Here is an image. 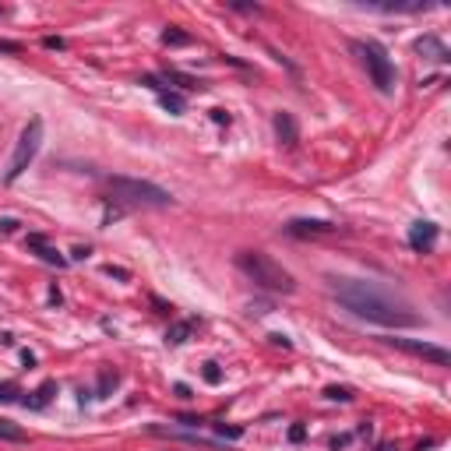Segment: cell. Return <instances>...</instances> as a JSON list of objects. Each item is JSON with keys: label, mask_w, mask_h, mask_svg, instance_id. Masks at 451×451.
I'll use <instances>...</instances> for the list:
<instances>
[{"label": "cell", "mask_w": 451, "mask_h": 451, "mask_svg": "<svg viewBox=\"0 0 451 451\" xmlns=\"http://www.w3.org/2000/svg\"><path fill=\"white\" fill-rule=\"evenodd\" d=\"M201 374H205V381H208V385H219V381H222L219 364H205V371H201Z\"/></svg>", "instance_id": "obj_18"}, {"label": "cell", "mask_w": 451, "mask_h": 451, "mask_svg": "<svg viewBox=\"0 0 451 451\" xmlns=\"http://www.w3.org/2000/svg\"><path fill=\"white\" fill-rule=\"evenodd\" d=\"M39 148H43V120L36 117V120H29V124H25V131H22V138H18V145H15L11 166H8V173H4L8 184H15V180L32 166V159L39 155Z\"/></svg>", "instance_id": "obj_5"}, {"label": "cell", "mask_w": 451, "mask_h": 451, "mask_svg": "<svg viewBox=\"0 0 451 451\" xmlns=\"http://www.w3.org/2000/svg\"><path fill=\"white\" fill-rule=\"evenodd\" d=\"M212 120H215V124H229V113H226V110H212Z\"/></svg>", "instance_id": "obj_25"}, {"label": "cell", "mask_w": 451, "mask_h": 451, "mask_svg": "<svg viewBox=\"0 0 451 451\" xmlns=\"http://www.w3.org/2000/svg\"><path fill=\"white\" fill-rule=\"evenodd\" d=\"M331 296L359 321H371V324H381V328H420L423 317L395 300L392 293H385L381 286L374 282H364V279H331Z\"/></svg>", "instance_id": "obj_1"}, {"label": "cell", "mask_w": 451, "mask_h": 451, "mask_svg": "<svg viewBox=\"0 0 451 451\" xmlns=\"http://www.w3.org/2000/svg\"><path fill=\"white\" fill-rule=\"evenodd\" d=\"M53 392H57V385H53V381H46V385L36 392V399H25V406L39 409V406H46V402H50V395H53Z\"/></svg>", "instance_id": "obj_14"}, {"label": "cell", "mask_w": 451, "mask_h": 451, "mask_svg": "<svg viewBox=\"0 0 451 451\" xmlns=\"http://www.w3.org/2000/svg\"><path fill=\"white\" fill-rule=\"evenodd\" d=\"M46 46H50V50H64V39H53V36H50V39H46Z\"/></svg>", "instance_id": "obj_27"}, {"label": "cell", "mask_w": 451, "mask_h": 451, "mask_svg": "<svg viewBox=\"0 0 451 451\" xmlns=\"http://www.w3.org/2000/svg\"><path fill=\"white\" fill-rule=\"evenodd\" d=\"M416 53H423L427 60H444V57H448V50H444V43H441L437 36H423V39H416Z\"/></svg>", "instance_id": "obj_11"}, {"label": "cell", "mask_w": 451, "mask_h": 451, "mask_svg": "<svg viewBox=\"0 0 451 451\" xmlns=\"http://www.w3.org/2000/svg\"><path fill=\"white\" fill-rule=\"evenodd\" d=\"M71 257H74V261H85V257H88V247H74V254H71Z\"/></svg>", "instance_id": "obj_26"}, {"label": "cell", "mask_w": 451, "mask_h": 451, "mask_svg": "<svg viewBox=\"0 0 451 451\" xmlns=\"http://www.w3.org/2000/svg\"><path fill=\"white\" fill-rule=\"evenodd\" d=\"M272 127H275V138H279L282 145H296V141H300V127H296L293 113H275Z\"/></svg>", "instance_id": "obj_9"}, {"label": "cell", "mask_w": 451, "mask_h": 451, "mask_svg": "<svg viewBox=\"0 0 451 451\" xmlns=\"http://www.w3.org/2000/svg\"><path fill=\"white\" fill-rule=\"evenodd\" d=\"M191 331H194V321H176V324H169L166 342H169V345H184V342L191 338Z\"/></svg>", "instance_id": "obj_12"}, {"label": "cell", "mask_w": 451, "mask_h": 451, "mask_svg": "<svg viewBox=\"0 0 451 451\" xmlns=\"http://www.w3.org/2000/svg\"><path fill=\"white\" fill-rule=\"evenodd\" d=\"M0 437H4V441H25L29 434L22 427H15L11 420H0Z\"/></svg>", "instance_id": "obj_16"}, {"label": "cell", "mask_w": 451, "mask_h": 451, "mask_svg": "<svg viewBox=\"0 0 451 451\" xmlns=\"http://www.w3.org/2000/svg\"><path fill=\"white\" fill-rule=\"evenodd\" d=\"M352 50L359 53V60H364L371 81L378 85V92L388 96L392 88H395V64H392V57H388L378 43H352Z\"/></svg>", "instance_id": "obj_4"}, {"label": "cell", "mask_w": 451, "mask_h": 451, "mask_svg": "<svg viewBox=\"0 0 451 451\" xmlns=\"http://www.w3.org/2000/svg\"><path fill=\"white\" fill-rule=\"evenodd\" d=\"M15 229H18V219H11V215L0 219V233H15Z\"/></svg>", "instance_id": "obj_22"}, {"label": "cell", "mask_w": 451, "mask_h": 451, "mask_svg": "<svg viewBox=\"0 0 451 451\" xmlns=\"http://www.w3.org/2000/svg\"><path fill=\"white\" fill-rule=\"evenodd\" d=\"M29 247L32 250H39V257L46 261V264H57V268H67V257L60 254V250H53V247H46V236H29Z\"/></svg>", "instance_id": "obj_10"}, {"label": "cell", "mask_w": 451, "mask_h": 451, "mask_svg": "<svg viewBox=\"0 0 451 451\" xmlns=\"http://www.w3.org/2000/svg\"><path fill=\"white\" fill-rule=\"evenodd\" d=\"M162 43H166V46H187L191 36H187V32H176V29H166V32H162Z\"/></svg>", "instance_id": "obj_17"}, {"label": "cell", "mask_w": 451, "mask_h": 451, "mask_svg": "<svg viewBox=\"0 0 451 451\" xmlns=\"http://www.w3.org/2000/svg\"><path fill=\"white\" fill-rule=\"evenodd\" d=\"M106 275H113V279H131V272H127V268H117V264H106Z\"/></svg>", "instance_id": "obj_21"}, {"label": "cell", "mask_w": 451, "mask_h": 451, "mask_svg": "<svg viewBox=\"0 0 451 451\" xmlns=\"http://www.w3.org/2000/svg\"><path fill=\"white\" fill-rule=\"evenodd\" d=\"M268 338H272L275 345H282V349H293V342H289V335H279V331H275V335H268Z\"/></svg>", "instance_id": "obj_24"}, {"label": "cell", "mask_w": 451, "mask_h": 451, "mask_svg": "<svg viewBox=\"0 0 451 451\" xmlns=\"http://www.w3.org/2000/svg\"><path fill=\"white\" fill-rule=\"evenodd\" d=\"M289 441H303V427H293L289 430Z\"/></svg>", "instance_id": "obj_28"}, {"label": "cell", "mask_w": 451, "mask_h": 451, "mask_svg": "<svg viewBox=\"0 0 451 451\" xmlns=\"http://www.w3.org/2000/svg\"><path fill=\"white\" fill-rule=\"evenodd\" d=\"M0 53H22V43H8V39H0Z\"/></svg>", "instance_id": "obj_23"}, {"label": "cell", "mask_w": 451, "mask_h": 451, "mask_svg": "<svg viewBox=\"0 0 451 451\" xmlns=\"http://www.w3.org/2000/svg\"><path fill=\"white\" fill-rule=\"evenodd\" d=\"M385 342L395 345V349H406L413 356H423V359H430V364H437V367H448L451 364V352L441 349V345H434V342H420V338H385Z\"/></svg>", "instance_id": "obj_6"}, {"label": "cell", "mask_w": 451, "mask_h": 451, "mask_svg": "<svg viewBox=\"0 0 451 451\" xmlns=\"http://www.w3.org/2000/svg\"><path fill=\"white\" fill-rule=\"evenodd\" d=\"M219 437H229V441H240V437H243V430H240V427H226V423H219Z\"/></svg>", "instance_id": "obj_20"}, {"label": "cell", "mask_w": 451, "mask_h": 451, "mask_svg": "<svg viewBox=\"0 0 451 451\" xmlns=\"http://www.w3.org/2000/svg\"><path fill=\"white\" fill-rule=\"evenodd\" d=\"M159 103H162L173 117L184 113V96H176V92H166V88H162V92H159Z\"/></svg>", "instance_id": "obj_13"}, {"label": "cell", "mask_w": 451, "mask_h": 451, "mask_svg": "<svg viewBox=\"0 0 451 451\" xmlns=\"http://www.w3.org/2000/svg\"><path fill=\"white\" fill-rule=\"evenodd\" d=\"M236 268L254 282V286H261V289H268V293H296V279L286 272V268L275 261V257H268V254H261V250H240L236 254Z\"/></svg>", "instance_id": "obj_2"}, {"label": "cell", "mask_w": 451, "mask_h": 451, "mask_svg": "<svg viewBox=\"0 0 451 451\" xmlns=\"http://www.w3.org/2000/svg\"><path fill=\"white\" fill-rule=\"evenodd\" d=\"M15 399H18V385L4 381V385H0V402H15Z\"/></svg>", "instance_id": "obj_19"}, {"label": "cell", "mask_w": 451, "mask_h": 451, "mask_svg": "<svg viewBox=\"0 0 451 451\" xmlns=\"http://www.w3.org/2000/svg\"><path fill=\"white\" fill-rule=\"evenodd\" d=\"M324 399H331V402H352V388H345V385H328V388H324Z\"/></svg>", "instance_id": "obj_15"}, {"label": "cell", "mask_w": 451, "mask_h": 451, "mask_svg": "<svg viewBox=\"0 0 451 451\" xmlns=\"http://www.w3.org/2000/svg\"><path fill=\"white\" fill-rule=\"evenodd\" d=\"M338 226L335 222H324V219H293L286 222V233L289 236H321V233H335Z\"/></svg>", "instance_id": "obj_8"}, {"label": "cell", "mask_w": 451, "mask_h": 451, "mask_svg": "<svg viewBox=\"0 0 451 451\" xmlns=\"http://www.w3.org/2000/svg\"><path fill=\"white\" fill-rule=\"evenodd\" d=\"M106 187L117 201L124 205H141V208H169L173 194L148 184V180H131V176H106Z\"/></svg>", "instance_id": "obj_3"}, {"label": "cell", "mask_w": 451, "mask_h": 451, "mask_svg": "<svg viewBox=\"0 0 451 451\" xmlns=\"http://www.w3.org/2000/svg\"><path fill=\"white\" fill-rule=\"evenodd\" d=\"M434 243H437V226H434V222L420 219V222H413V226H409V247H413V250L430 254V250H434Z\"/></svg>", "instance_id": "obj_7"}]
</instances>
